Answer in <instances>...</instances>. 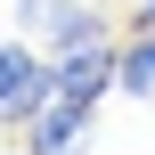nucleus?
<instances>
[{
  "instance_id": "1",
  "label": "nucleus",
  "mask_w": 155,
  "mask_h": 155,
  "mask_svg": "<svg viewBox=\"0 0 155 155\" xmlns=\"http://www.w3.org/2000/svg\"><path fill=\"white\" fill-rule=\"evenodd\" d=\"M49 98H57V65H49L25 33H16V41H0V123H16V131H25Z\"/></svg>"
},
{
  "instance_id": "2",
  "label": "nucleus",
  "mask_w": 155,
  "mask_h": 155,
  "mask_svg": "<svg viewBox=\"0 0 155 155\" xmlns=\"http://www.w3.org/2000/svg\"><path fill=\"white\" fill-rule=\"evenodd\" d=\"M90 139H98V98H82V90H57L25 123V155H90Z\"/></svg>"
},
{
  "instance_id": "3",
  "label": "nucleus",
  "mask_w": 155,
  "mask_h": 155,
  "mask_svg": "<svg viewBox=\"0 0 155 155\" xmlns=\"http://www.w3.org/2000/svg\"><path fill=\"white\" fill-rule=\"evenodd\" d=\"M33 33H41V49L57 57V49H82V41H106V16H98L90 0H41Z\"/></svg>"
},
{
  "instance_id": "4",
  "label": "nucleus",
  "mask_w": 155,
  "mask_h": 155,
  "mask_svg": "<svg viewBox=\"0 0 155 155\" xmlns=\"http://www.w3.org/2000/svg\"><path fill=\"white\" fill-rule=\"evenodd\" d=\"M57 90H82V98H106L114 90V41H82V49H57Z\"/></svg>"
},
{
  "instance_id": "5",
  "label": "nucleus",
  "mask_w": 155,
  "mask_h": 155,
  "mask_svg": "<svg viewBox=\"0 0 155 155\" xmlns=\"http://www.w3.org/2000/svg\"><path fill=\"white\" fill-rule=\"evenodd\" d=\"M114 90H131V98H155V25H139V33L114 49Z\"/></svg>"
}]
</instances>
